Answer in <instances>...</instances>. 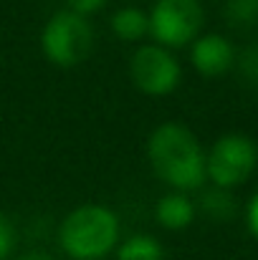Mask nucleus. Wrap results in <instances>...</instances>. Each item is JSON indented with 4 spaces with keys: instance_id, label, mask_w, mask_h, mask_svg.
Returning <instances> with one entry per match:
<instances>
[{
    "instance_id": "39448f33",
    "label": "nucleus",
    "mask_w": 258,
    "mask_h": 260,
    "mask_svg": "<svg viewBox=\"0 0 258 260\" xmlns=\"http://www.w3.org/2000/svg\"><path fill=\"white\" fill-rule=\"evenodd\" d=\"M203 25V8L197 0H157L150 15V30L162 46L190 43Z\"/></svg>"
},
{
    "instance_id": "f8f14e48",
    "label": "nucleus",
    "mask_w": 258,
    "mask_h": 260,
    "mask_svg": "<svg viewBox=\"0 0 258 260\" xmlns=\"http://www.w3.org/2000/svg\"><path fill=\"white\" fill-rule=\"evenodd\" d=\"M225 20L236 28L258 25V0H225Z\"/></svg>"
},
{
    "instance_id": "20e7f679",
    "label": "nucleus",
    "mask_w": 258,
    "mask_h": 260,
    "mask_svg": "<svg viewBox=\"0 0 258 260\" xmlns=\"http://www.w3.org/2000/svg\"><path fill=\"white\" fill-rule=\"evenodd\" d=\"M258 165L256 144L243 134H228L218 139L205 159L208 177L215 182V187L231 189L241 182H246Z\"/></svg>"
},
{
    "instance_id": "2eb2a0df",
    "label": "nucleus",
    "mask_w": 258,
    "mask_h": 260,
    "mask_svg": "<svg viewBox=\"0 0 258 260\" xmlns=\"http://www.w3.org/2000/svg\"><path fill=\"white\" fill-rule=\"evenodd\" d=\"M104 3H106V0H69L71 10H74V13H79V15H89V13L99 10Z\"/></svg>"
},
{
    "instance_id": "4468645a",
    "label": "nucleus",
    "mask_w": 258,
    "mask_h": 260,
    "mask_svg": "<svg viewBox=\"0 0 258 260\" xmlns=\"http://www.w3.org/2000/svg\"><path fill=\"white\" fill-rule=\"evenodd\" d=\"M15 248V230H13V222L0 212V260L8 258Z\"/></svg>"
},
{
    "instance_id": "f03ea898",
    "label": "nucleus",
    "mask_w": 258,
    "mask_h": 260,
    "mask_svg": "<svg viewBox=\"0 0 258 260\" xmlns=\"http://www.w3.org/2000/svg\"><path fill=\"white\" fill-rule=\"evenodd\" d=\"M61 248L76 260H99L119 240V220L109 207L81 205L61 225Z\"/></svg>"
},
{
    "instance_id": "6e6552de",
    "label": "nucleus",
    "mask_w": 258,
    "mask_h": 260,
    "mask_svg": "<svg viewBox=\"0 0 258 260\" xmlns=\"http://www.w3.org/2000/svg\"><path fill=\"white\" fill-rule=\"evenodd\" d=\"M155 217L167 230H185L192 222V217H195V207L182 192H172V194H165L157 202Z\"/></svg>"
},
{
    "instance_id": "1a4fd4ad",
    "label": "nucleus",
    "mask_w": 258,
    "mask_h": 260,
    "mask_svg": "<svg viewBox=\"0 0 258 260\" xmlns=\"http://www.w3.org/2000/svg\"><path fill=\"white\" fill-rule=\"evenodd\" d=\"M111 30L122 41H139L150 30V18L139 8H122L111 18Z\"/></svg>"
},
{
    "instance_id": "9d476101",
    "label": "nucleus",
    "mask_w": 258,
    "mask_h": 260,
    "mask_svg": "<svg viewBox=\"0 0 258 260\" xmlns=\"http://www.w3.org/2000/svg\"><path fill=\"white\" fill-rule=\"evenodd\" d=\"M117 260H165L162 245L150 235H134L122 243Z\"/></svg>"
},
{
    "instance_id": "0eeeda50",
    "label": "nucleus",
    "mask_w": 258,
    "mask_h": 260,
    "mask_svg": "<svg viewBox=\"0 0 258 260\" xmlns=\"http://www.w3.org/2000/svg\"><path fill=\"white\" fill-rule=\"evenodd\" d=\"M233 46L228 38L210 33L192 43V66L203 76H220L233 66Z\"/></svg>"
},
{
    "instance_id": "7ed1b4c3",
    "label": "nucleus",
    "mask_w": 258,
    "mask_h": 260,
    "mask_svg": "<svg viewBox=\"0 0 258 260\" xmlns=\"http://www.w3.org/2000/svg\"><path fill=\"white\" fill-rule=\"evenodd\" d=\"M91 25L86 23L84 15L66 10V13H56L41 36V46L48 61H53L56 66H76L79 61H84L91 51Z\"/></svg>"
},
{
    "instance_id": "ddd939ff",
    "label": "nucleus",
    "mask_w": 258,
    "mask_h": 260,
    "mask_svg": "<svg viewBox=\"0 0 258 260\" xmlns=\"http://www.w3.org/2000/svg\"><path fill=\"white\" fill-rule=\"evenodd\" d=\"M238 69H241V79H243L248 86L258 88V43L248 46V48L241 53Z\"/></svg>"
},
{
    "instance_id": "dca6fc26",
    "label": "nucleus",
    "mask_w": 258,
    "mask_h": 260,
    "mask_svg": "<svg viewBox=\"0 0 258 260\" xmlns=\"http://www.w3.org/2000/svg\"><path fill=\"white\" fill-rule=\"evenodd\" d=\"M248 228H251V233L258 238V194L253 197V202H251V207H248Z\"/></svg>"
},
{
    "instance_id": "f257e3e1",
    "label": "nucleus",
    "mask_w": 258,
    "mask_h": 260,
    "mask_svg": "<svg viewBox=\"0 0 258 260\" xmlns=\"http://www.w3.org/2000/svg\"><path fill=\"white\" fill-rule=\"evenodd\" d=\"M150 162L155 172L167 184L177 189H197L203 187L208 170L205 157L192 137V132L182 124H162L150 137Z\"/></svg>"
},
{
    "instance_id": "423d86ee",
    "label": "nucleus",
    "mask_w": 258,
    "mask_h": 260,
    "mask_svg": "<svg viewBox=\"0 0 258 260\" xmlns=\"http://www.w3.org/2000/svg\"><path fill=\"white\" fill-rule=\"evenodd\" d=\"M132 79L150 96H165L180 84V63L162 46H142L132 58Z\"/></svg>"
},
{
    "instance_id": "9b49d317",
    "label": "nucleus",
    "mask_w": 258,
    "mask_h": 260,
    "mask_svg": "<svg viewBox=\"0 0 258 260\" xmlns=\"http://www.w3.org/2000/svg\"><path fill=\"white\" fill-rule=\"evenodd\" d=\"M200 205H203V212H205L208 217H213V220H231V217L236 215V200H233V194H231L228 189H223V187L208 189V192L203 194Z\"/></svg>"
},
{
    "instance_id": "f3484780",
    "label": "nucleus",
    "mask_w": 258,
    "mask_h": 260,
    "mask_svg": "<svg viewBox=\"0 0 258 260\" xmlns=\"http://www.w3.org/2000/svg\"><path fill=\"white\" fill-rule=\"evenodd\" d=\"M20 260H53V258H48V255H43V253H28V255H23Z\"/></svg>"
}]
</instances>
